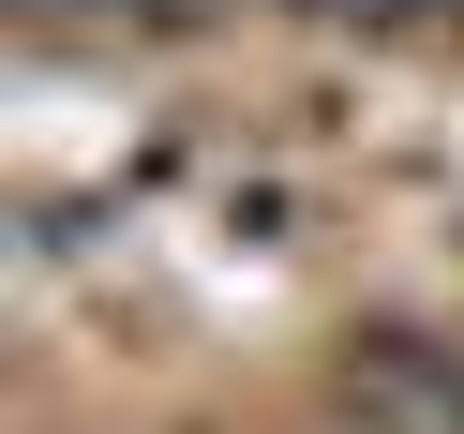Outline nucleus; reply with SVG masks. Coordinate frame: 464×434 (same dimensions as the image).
I'll use <instances>...</instances> for the list:
<instances>
[{
    "mask_svg": "<svg viewBox=\"0 0 464 434\" xmlns=\"http://www.w3.org/2000/svg\"><path fill=\"white\" fill-rule=\"evenodd\" d=\"M344 420H374V434H464V360L450 344H344Z\"/></svg>",
    "mask_w": 464,
    "mask_h": 434,
    "instance_id": "obj_1",
    "label": "nucleus"
}]
</instances>
